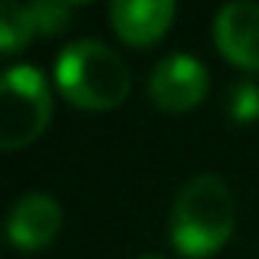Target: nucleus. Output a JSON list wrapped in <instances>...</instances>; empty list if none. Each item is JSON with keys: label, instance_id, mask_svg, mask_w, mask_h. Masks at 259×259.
Segmentation results:
<instances>
[{"label": "nucleus", "instance_id": "obj_10", "mask_svg": "<svg viewBox=\"0 0 259 259\" xmlns=\"http://www.w3.org/2000/svg\"><path fill=\"white\" fill-rule=\"evenodd\" d=\"M30 10L33 20H36V30L43 36L63 33L72 20V4H66V0H39V4H30Z\"/></svg>", "mask_w": 259, "mask_h": 259}, {"label": "nucleus", "instance_id": "obj_4", "mask_svg": "<svg viewBox=\"0 0 259 259\" xmlns=\"http://www.w3.org/2000/svg\"><path fill=\"white\" fill-rule=\"evenodd\" d=\"M210 85V72L197 56L171 53L151 69L148 95L161 112H190L203 102Z\"/></svg>", "mask_w": 259, "mask_h": 259}, {"label": "nucleus", "instance_id": "obj_8", "mask_svg": "<svg viewBox=\"0 0 259 259\" xmlns=\"http://www.w3.org/2000/svg\"><path fill=\"white\" fill-rule=\"evenodd\" d=\"M36 20H33V10L23 4H0V50L4 56H13L20 46H26L33 36H36Z\"/></svg>", "mask_w": 259, "mask_h": 259}, {"label": "nucleus", "instance_id": "obj_6", "mask_svg": "<svg viewBox=\"0 0 259 259\" xmlns=\"http://www.w3.org/2000/svg\"><path fill=\"white\" fill-rule=\"evenodd\" d=\"M63 227V210L50 194H23L7 213V240L10 246L33 253L50 246Z\"/></svg>", "mask_w": 259, "mask_h": 259}, {"label": "nucleus", "instance_id": "obj_3", "mask_svg": "<svg viewBox=\"0 0 259 259\" xmlns=\"http://www.w3.org/2000/svg\"><path fill=\"white\" fill-rule=\"evenodd\" d=\"M53 115L50 82L33 66H13L0 79V148L13 151L46 132Z\"/></svg>", "mask_w": 259, "mask_h": 259}, {"label": "nucleus", "instance_id": "obj_7", "mask_svg": "<svg viewBox=\"0 0 259 259\" xmlns=\"http://www.w3.org/2000/svg\"><path fill=\"white\" fill-rule=\"evenodd\" d=\"M177 7L171 0H115L108 7L112 30L128 46H151L167 33Z\"/></svg>", "mask_w": 259, "mask_h": 259}, {"label": "nucleus", "instance_id": "obj_9", "mask_svg": "<svg viewBox=\"0 0 259 259\" xmlns=\"http://www.w3.org/2000/svg\"><path fill=\"white\" fill-rule=\"evenodd\" d=\"M227 115L233 121H256L259 118V85L253 79H240L227 92Z\"/></svg>", "mask_w": 259, "mask_h": 259}, {"label": "nucleus", "instance_id": "obj_5", "mask_svg": "<svg viewBox=\"0 0 259 259\" xmlns=\"http://www.w3.org/2000/svg\"><path fill=\"white\" fill-rule=\"evenodd\" d=\"M213 43L227 63L259 72V4L236 0L220 7L213 20Z\"/></svg>", "mask_w": 259, "mask_h": 259}, {"label": "nucleus", "instance_id": "obj_11", "mask_svg": "<svg viewBox=\"0 0 259 259\" xmlns=\"http://www.w3.org/2000/svg\"><path fill=\"white\" fill-rule=\"evenodd\" d=\"M138 259H161V256H138Z\"/></svg>", "mask_w": 259, "mask_h": 259}, {"label": "nucleus", "instance_id": "obj_1", "mask_svg": "<svg viewBox=\"0 0 259 259\" xmlns=\"http://www.w3.org/2000/svg\"><path fill=\"white\" fill-rule=\"evenodd\" d=\"M236 230V197L217 174H197L174 197L171 243L181 256H213Z\"/></svg>", "mask_w": 259, "mask_h": 259}, {"label": "nucleus", "instance_id": "obj_2", "mask_svg": "<svg viewBox=\"0 0 259 259\" xmlns=\"http://www.w3.org/2000/svg\"><path fill=\"white\" fill-rule=\"evenodd\" d=\"M56 89L85 112H108L125 102L132 72L112 46L99 39H76L56 59Z\"/></svg>", "mask_w": 259, "mask_h": 259}]
</instances>
